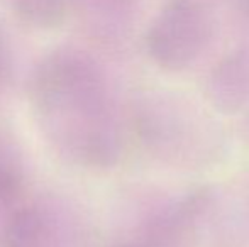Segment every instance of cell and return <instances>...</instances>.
<instances>
[{"label": "cell", "mask_w": 249, "mask_h": 247, "mask_svg": "<svg viewBox=\"0 0 249 247\" xmlns=\"http://www.w3.org/2000/svg\"><path fill=\"white\" fill-rule=\"evenodd\" d=\"M27 97L41 132L65 163L112 169L124 152V122L102 66L76 48H58L31 73Z\"/></svg>", "instance_id": "6da1fadb"}, {"label": "cell", "mask_w": 249, "mask_h": 247, "mask_svg": "<svg viewBox=\"0 0 249 247\" xmlns=\"http://www.w3.org/2000/svg\"><path fill=\"white\" fill-rule=\"evenodd\" d=\"M131 125L146 151L180 168L207 165L220 148L215 122L190 100L170 93H142L136 99Z\"/></svg>", "instance_id": "7a4b0ae2"}, {"label": "cell", "mask_w": 249, "mask_h": 247, "mask_svg": "<svg viewBox=\"0 0 249 247\" xmlns=\"http://www.w3.org/2000/svg\"><path fill=\"white\" fill-rule=\"evenodd\" d=\"M212 37V20L197 0H170L148 31L149 58L164 71H183L202 56Z\"/></svg>", "instance_id": "3957f363"}, {"label": "cell", "mask_w": 249, "mask_h": 247, "mask_svg": "<svg viewBox=\"0 0 249 247\" xmlns=\"http://www.w3.org/2000/svg\"><path fill=\"white\" fill-rule=\"evenodd\" d=\"M59 217L39 201H24L0 222V247H63Z\"/></svg>", "instance_id": "277c9868"}, {"label": "cell", "mask_w": 249, "mask_h": 247, "mask_svg": "<svg viewBox=\"0 0 249 247\" xmlns=\"http://www.w3.org/2000/svg\"><path fill=\"white\" fill-rule=\"evenodd\" d=\"M210 201L207 190H197L188 197L177 200L170 207L160 210L142 227V235L138 241L151 247H171L185 237L205 214Z\"/></svg>", "instance_id": "5b68a950"}, {"label": "cell", "mask_w": 249, "mask_h": 247, "mask_svg": "<svg viewBox=\"0 0 249 247\" xmlns=\"http://www.w3.org/2000/svg\"><path fill=\"white\" fill-rule=\"evenodd\" d=\"M210 105L222 114H236L249 103V58L244 53L224 58L205 83Z\"/></svg>", "instance_id": "8992f818"}, {"label": "cell", "mask_w": 249, "mask_h": 247, "mask_svg": "<svg viewBox=\"0 0 249 247\" xmlns=\"http://www.w3.org/2000/svg\"><path fill=\"white\" fill-rule=\"evenodd\" d=\"M26 181L22 156L7 131L0 135V222L26 201Z\"/></svg>", "instance_id": "52a82bcc"}, {"label": "cell", "mask_w": 249, "mask_h": 247, "mask_svg": "<svg viewBox=\"0 0 249 247\" xmlns=\"http://www.w3.org/2000/svg\"><path fill=\"white\" fill-rule=\"evenodd\" d=\"M14 10L26 24L53 27L65 19L68 0H14Z\"/></svg>", "instance_id": "ba28073f"}, {"label": "cell", "mask_w": 249, "mask_h": 247, "mask_svg": "<svg viewBox=\"0 0 249 247\" xmlns=\"http://www.w3.org/2000/svg\"><path fill=\"white\" fill-rule=\"evenodd\" d=\"M14 76V56L3 27L0 26V93L9 88Z\"/></svg>", "instance_id": "9c48e42d"}, {"label": "cell", "mask_w": 249, "mask_h": 247, "mask_svg": "<svg viewBox=\"0 0 249 247\" xmlns=\"http://www.w3.org/2000/svg\"><path fill=\"white\" fill-rule=\"evenodd\" d=\"M110 247H151L148 244L141 241H134V242H125V244H117V246H110Z\"/></svg>", "instance_id": "30bf717a"}, {"label": "cell", "mask_w": 249, "mask_h": 247, "mask_svg": "<svg viewBox=\"0 0 249 247\" xmlns=\"http://www.w3.org/2000/svg\"><path fill=\"white\" fill-rule=\"evenodd\" d=\"M246 129H248V141H249V119H248V125H246Z\"/></svg>", "instance_id": "8fae6325"}]
</instances>
